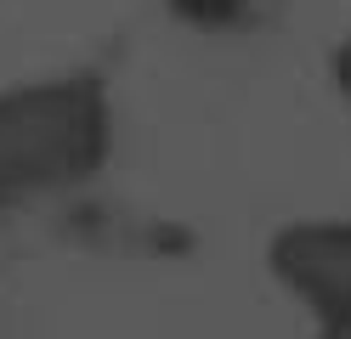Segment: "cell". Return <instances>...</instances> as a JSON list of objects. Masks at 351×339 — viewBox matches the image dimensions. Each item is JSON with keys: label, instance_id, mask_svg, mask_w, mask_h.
Listing matches in <instances>:
<instances>
[{"label": "cell", "instance_id": "1", "mask_svg": "<svg viewBox=\"0 0 351 339\" xmlns=\"http://www.w3.org/2000/svg\"><path fill=\"white\" fill-rule=\"evenodd\" d=\"M119 142L114 97L97 74L0 85V210L85 192Z\"/></svg>", "mask_w": 351, "mask_h": 339}, {"label": "cell", "instance_id": "2", "mask_svg": "<svg viewBox=\"0 0 351 339\" xmlns=\"http://www.w3.org/2000/svg\"><path fill=\"white\" fill-rule=\"evenodd\" d=\"M267 271L295 305L317 316L351 311V215L289 221L267 243Z\"/></svg>", "mask_w": 351, "mask_h": 339}, {"label": "cell", "instance_id": "3", "mask_svg": "<svg viewBox=\"0 0 351 339\" xmlns=\"http://www.w3.org/2000/svg\"><path fill=\"white\" fill-rule=\"evenodd\" d=\"M255 6L261 0H165L170 23H182V29H193V34H232V29L250 23Z\"/></svg>", "mask_w": 351, "mask_h": 339}, {"label": "cell", "instance_id": "4", "mask_svg": "<svg viewBox=\"0 0 351 339\" xmlns=\"http://www.w3.org/2000/svg\"><path fill=\"white\" fill-rule=\"evenodd\" d=\"M328 79H335V90L351 102V34L335 45V57H328Z\"/></svg>", "mask_w": 351, "mask_h": 339}, {"label": "cell", "instance_id": "5", "mask_svg": "<svg viewBox=\"0 0 351 339\" xmlns=\"http://www.w3.org/2000/svg\"><path fill=\"white\" fill-rule=\"evenodd\" d=\"M312 339H351V311H340V316H317V323H312Z\"/></svg>", "mask_w": 351, "mask_h": 339}]
</instances>
